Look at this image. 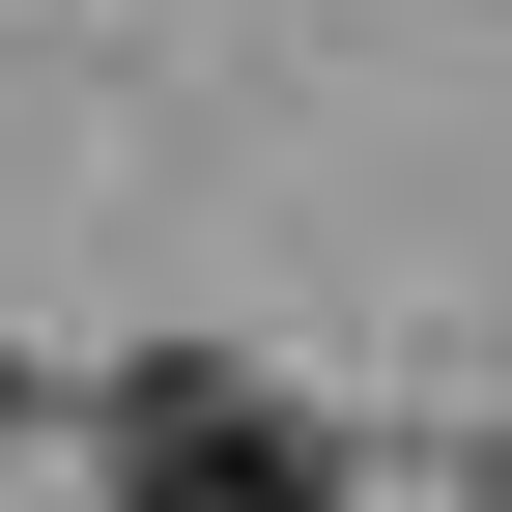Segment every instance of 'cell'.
<instances>
[{"instance_id": "6da1fadb", "label": "cell", "mask_w": 512, "mask_h": 512, "mask_svg": "<svg viewBox=\"0 0 512 512\" xmlns=\"http://www.w3.org/2000/svg\"><path fill=\"white\" fill-rule=\"evenodd\" d=\"M114 512H342V456H313L256 370H143V399H114Z\"/></svg>"}]
</instances>
